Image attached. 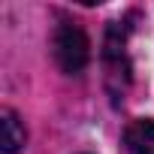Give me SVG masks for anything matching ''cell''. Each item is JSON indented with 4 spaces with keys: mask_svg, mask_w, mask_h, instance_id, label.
<instances>
[{
    "mask_svg": "<svg viewBox=\"0 0 154 154\" xmlns=\"http://www.w3.org/2000/svg\"><path fill=\"white\" fill-rule=\"evenodd\" d=\"M51 54H54V63L63 72H69V75H79L88 66V60H91V42H88V33L79 27V21L60 18L54 24Z\"/></svg>",
    "mask_w": 154,
    "mask_h": 154,
    "instance_id": "1",
    "label": "cell"
},
{
    "mask_svg": "<svg viewBox=\"0 0 154 154\" xmlns=\"http://www.w3.org/2000/svg\"><path fill=\"white\" fill-rule=\"evenodd\" d=\"M103 69H106V88L115 103L124 100L130 88V57H127V27L121 21L109 24L103 39Z\"/></svg>",
    "mask_w": 154,
    "mask_h": 154,
    "instance_id": "2",
    "label": "cell"
},
{
    "mask_svg": "<svg viewBox=\"0 0 154 154\" xmlns=\"http://www.w3.org/2000/svg\"><path fill=\"white\" fill-rule=\"evenodd\" d=\"M124 145L130 154H154V118L130 121L124 130Z\"/></svg>",
    "mask_w": 154,
    "mask_h": 154,
    "instance_id": "3",
    "label": "cell"
},
{
    "mask_svg": "<svg viewBox=\"0 0 154 154\" xmlns=\"http://www.w3.org/2000/svg\"><path fill=\"white\" fill-rule=\"evenodd\" d=\"M0 130H3V142H0V151L3 154H15V151L24 148L27 133H24V127H21V121H18V115L12 109L0 112Z\"/></svg>",
    "mask_w": 154,
    "mask_h": 154,
    "instance_id": "4",
    "label": "cell"
}]
</instances>
